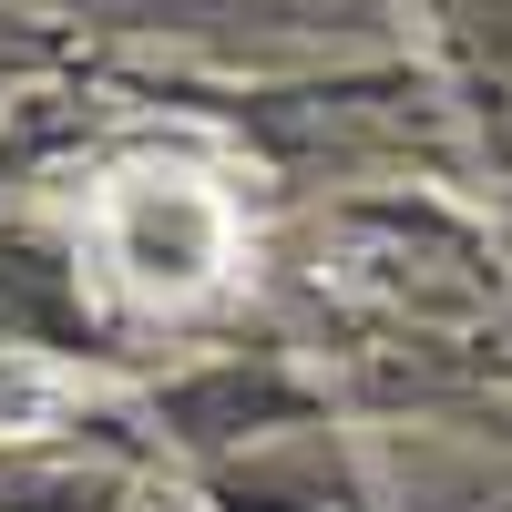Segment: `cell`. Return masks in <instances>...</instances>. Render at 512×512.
Returning a JSON list of instances; mask_svg holds the SVG:
<instances>
[{
	"label": "cell",
	"mask_w": 512,
	"mask_h": 512,
	"mask_svg": "<svg viewBox=\"0 0 512 512\" xmlns=\"http://www.w3.org/2000/svg\"><path fill=\"white\" fill-rule=\"evenodd\" d=\"M93 246H103V277L134 297V308H195L236 277V205L226 185L185 175V164H123V175L93 195Z\"/></svg>",
	"instance_id": "cell-1"
}]
</instances>
